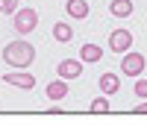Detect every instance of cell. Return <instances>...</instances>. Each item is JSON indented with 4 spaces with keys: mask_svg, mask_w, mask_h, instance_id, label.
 <instances>
[{
    "mask_svg": "<svg viewBox=\"0 0 147 135\" xmlns=\"http://www.w3.org/2000/svg\"><path fill=\"white\" fill-rule=\"evenodd\" d=\"M3 62L9 68H30L35 62V47L30 41H24V38H12L6 47H3Z\"/></svg>",
    "mask_w": 147,
    "mask_h": 135,
    "instance_id": "obj_1",
    "label": "cell"
},
{
    "mask_svg": "<svg viewBox=\"0 0 147 135\" xmlns=\"http://www.w3.org/2000/svg\"><path fill=\"white\" fill-rule=\"evenodd\" d=\"M35 27H38V12L32 6H21L15 15H12V30L21 32V35H30Z\"/></svg>",
    "mask_w": 147,
    "mask_h": 135,
    "instance_id": "obj_2",
    "label": "cell"
},
{
    "mask_svg": "<svg viewBox=\"0 0 147 135\" xmlns=\"http://www.w3.org/2000/svg\"><path fill=\"white\" fill-rule=\"evenodd\" d=\"M109 50H112V53H127V50H132V32L124 30V27L112 30V32H109Z\"/></svg>",
    "mask_w": 147,
    "mask_h": 135,
    "instance_id": "obj_3",
    "label": "cell"
},
{
    "mask_svg": "<svg viewBox=\"0 0 147 135\" xmlns=\"http://www.w3.org/2000/svg\"><path fill=\"white\" fill-rule=\"evenodd\" d=\"M3 82H6V85H15V88H24V91L35 88V77L27 73V68H15V71L3 73Z\"/></svg>",
    "mask_w": 147,
    "mask_h": 135,
    "instance_id": "obj_4",
    "label": "cell"
},
{
    "mask_svg": "<svg viewBox=\"0 0 147 135\" xmlns=\"http://www.w3.org/2000/svg\"><path fill=\"white\" fill-rule=\"evenodd\" d=\"M121 71H124L127 77H141V73H144V56L127 50L124 59H121Z\"/></svg>",
    "mask_w": 147,
    "mask_h": 135,
    "instance_id": "obj_5",
    "label": "cell"
},
{
    "mask_svg": "<svg viewBox=\"0 0 147 135\" xmlns=\"http://www.w3.org/2000/svg\"><path fill=\"white\" fill-rule=\"evenodd\" d=\"M82 65H85L82 59H62V62L56 65V73L62 79H77L80 73H82Z\"/></svg>",
    "mask_w": 147,
    "mask_h": 135,
    "instance_id": "obj_6",
    "label": "cell"
},
{
    "mask_svg": "<svg viewBox=\"0 0 147 135\" xmlns=\"http://www.w3.org/2000/svg\"><path fill=\"white\" fill-rule=\"evenodd\" d=\"M44 94L50 97L53 103H62L65 97H68V79H62V77H59V79H53V82H47Z\"/></svg>",
    "mask_w": 147,
    "mask_h": 135,
    "instance_id": "obj_7",
    "label": "cell"
},
{
    "mask_svg": "<svg viewBox=\"0 0 147 135\" xmlns=\"http://www.w3.org/2000/svg\"><path fill=\"white\" fill-rule=\"evenodd\" d=\"M65 12H68V18L82 21V18H88L91 6H88V0H68V3H65Z\"/></svg>",
    "mask_w": 147,
    "mask_h": 135,
    "instance_id": "obj_8",
    "label": "cell"
},
{
    "mask_svg": "<svg viewBox=\"0 0 147 135\" xmlns=\"http://www.w3.org/2000/svg\"><path fill=\"white\" fill-rule=\"evenodd\" d=\"M97 85H100V94H118L121 91V79H118V73H103L100 79H97Z\"/></svg>",
    "mask_w": 147,
    "mask_h": 135,
    "instance_id": "obj_9",
    "label": "cell"
},
{
    "mask_svg": "<svg viewBox=\"0 0 147 135\" xmlns=\"http://www.w3.org/2000/svg\"><path fill=\"white\" fill-rule=\"evenodd\" d=\"M80 59H82L85 65L100 62V59H103V47H100V44H82V47H80Z\"/></svg>",
    "mask_w": 147,
    "mask_h": 135,
    "instance_id": "obj_10",
    "label": "cell"
},
{
    "mask_svg": "<svg viewBox=\"0 0 147 135\" xmlns=\"http://www.w3.org/2000/svg\"><path fill=\"white\" fill-rule=\"evenodd\" d=\"M109 15L112 18H129L132 15V0H109Z\"/></svg>",
    "mask_w": 147,
    "mask_h": 135,
    "instance_id": "obj_11",
    "label": "cell"
},
{
    "mask_svg": "<svg viewBox=\"0 0 147 135\" xmlns=\"http://www.w3.org/2000/svg\"><path fill=\"white\" fill-rule=\"evenodd\" d=\"M53 38L56 41H71L74 38V27H71V24H62V21H59V24H53Z\"/></svg>",
    "mask_w": 147,
    "mask_h": 135,
    "instance_id": "obj_12",
    "label": "cell"
},
{
    "mask_svg": "<svg viewBox=\"0 0 147 135\" xmlns=\"http://www.w3.org/2000/svg\"><path fill=\"white\" fill-rule=\"evenodd\" d=\"M88 109H91L94 115H106V112H109V97H106V94H103V97H94Z\"/></svg>",
    "mask_w": 147,
    "mask_h": 135,
    "instance_id": "obj_13",
    "label": "cell"
},
{
    "mask_svg": "<svg viewBox=\"0 0 147 135\" xmlns=\"http://www.w3.org/2000/svg\"><path fill=\"white\" fill-rule=\"evenodd\" d=\"M21 6H18V0H0V12L3 15H15Z\"/></svg>",
    "mask_w": 147,
    "mask_h": 135,
    "instance_id": "obj_14",
    "label": "cell"
},
{
    "mask_svg": "<svg viewBox=\"0 0 147 135\" xmlns=\"http://www.w3.org/2000/svg\"><path fill=\"white\" fill-rule=\"evenodd\" d=\"M132 94L141 97V100H147V79H136V85H132Z\"/></svg>",
    "mask_w": 147,
    "mask_h": 135,
    "instance_id": "obj_15",
    "label": "cell"
},
{
    "mask_svg": "<svg viewBox=\"0 0 147 135\" xmlns=\"http://www.w3.org/2000/svg\"><path fill=\"white\" fill-rule=\"evenodd\" d=\"M132 112H136V115H147V100H144V103H138L136 109H132Z\"/></svg>",
    "mask_w": 147,
    "mask_h": 135,
    "instance_id": "obj_16",
    "label": "cell"
}]
</instances>
